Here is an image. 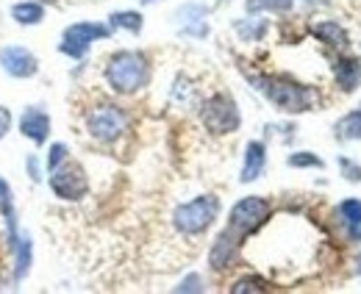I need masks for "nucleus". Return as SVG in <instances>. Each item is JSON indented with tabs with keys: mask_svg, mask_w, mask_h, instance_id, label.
<instances>
[{
	"mask_svg": "<svg viewBox=\"0 0 361 294\" xmlns=\"http://www.w3.org/2000/svg\"><path fill=\"white\" fill-rule=\"evenodd\" d=\"M106 81L120 94H134L147 84V61L136 50H120L106 64Z\"/></svg>",
	"mask_w": 361,
	"mask_h": 294,
	"instance_id": "obj_1",
	"label": "nucleus"
},
{
	"mask_svg": "<svg viewBox=\"0 0 361 294\" xmlns=\"http://www.w3.org/2000/svg\"><path fill=\"white\" fill-rule=\"evenodd\" d=\"M217 214H220V197L203 195V197H195L173 211V225L183 236H200L203 231H209L214 225Z\"/></svg>",
	"mask_w": 361,
	"mask_h": 294,
	"instance_id": "obj_2",
	"label": "nucleus"
},
{
	"mask_svg": "<svg viewBox=\"0 0 361 294\" xmlns=\"http://www.w3.org/2000/svg\"><path fill=\"white\" fill-rule=\"evenodd\" d=\"M270 216V203L264 197H242L233 209H231V216H228V228L226 233L231 239H236L242 245V239H247L253 231H259Z\"/></svg>",
	"mask_w": 361,
	"mask_h": 294,
	"instance_id": "obj_3",
	"label": "nucleus"
},
{
	"mask_svg": "<svg viewBox=\"0 0 361 294\" xmlns=\"http://www.w3.org/2000/svg\"><path fill=\"white\" fill-rule=\"evenodd\" d=\"M256 84L286 114H300V111H309L312 109V92L303 89V86L292 84V81H283V78H259Z\"/></svg>",
	"mask_w": 361,
	"mask_h": 294,
	"instance_id": "obj_4",
	"label": "nucleus"
},
{
	"mask_svg": "<svg viewBox=\"0 0 361 294\" xmlns=\"http://www.w3.org/2000/svg\"><path fill=\"white\" fill-rule=\"evenodd\" d=\"M200 120L203 125L209 128L212 133H233L242 117H239V109L233 103V97L228 94H214L203 103V111H200Z\"/></svg>",
	"mask_w": 361,
	"mask_h": 294,
	"instance_id": "obj_5",
	"label": "nucleus"
},
{
	"mask_svg": "<svg viewBox=\"0 0 361 294\" xmlns=\"http://www.w3.org/2000/svg\"><path fill=\"white\" fill-rule=\"evenodd\" d=\"M87 128H90V133L97 142H114V139H120L126 133L128 117H126L123 109L106 103V106H97L87 114Z\"/></svg>",
	"mask_w": 361,
	"mask_h": 294,
	"instance_id": "obj_6",
	"label": "nucleus"
},
{
	"mask_svg": "<svg viewBox=\"0 0 361 294\" xmlns=\"http://www.w3.org/2000/svg\"><path fill=\"white\" fill-rule=\"evenodd\" d=\"M50 189L61 200H81L87 195V189H90V180H87V172L78 164H73V161L64 164L61 161L50 175Z\"/></svg>",
	"mask_w": 361,
	"mask_h": 294,
	"instance_id": "obj_7",
	"label": "nucleus"
},
{
	"mask_svg": "<svg viewBox=\"0 0 361 294\" xmlns=\"http://www.w3.org/2000/svg\"><path fill=\"white\" fill-rule=\"evenodd\" d=\"M109 37V28L106 25H97V23H75L64 31L61 37V50L73 59H81L87 50H90L92 42L97 39H106Z\"/></svg>",
	"mask_w": 361,
	"mask_h": 294,
	"instance_id": "obj_8",
	"label": "nucleus"
},
{
	"mask_svg": "<svg viewBox=\"0 0 361 294\" xmlns=\"http://www.w3.org/2000/svg\"><path fill=\"white\" fill-rule=\"evenodd\" d=\"M0 64H3V70H6L8 75H14V78H31V75L39 70L37 56L28 53L25 47H17V44L0 50Z\"/></svg>",
	"mask_w": 361,
	"mask_h": 294,
	"instance_id": "obj_9",
	"label": "nucleus"
},
{
	"mask_svg": "<svg viewBox=\"0 0 361 294\" xmlns=\"http://www.w3.org/2000/svg\"><path fill=\"white\" fill-rule=\"evenodd\" d=\"M20 130H23V136H28L31 142L42 145L47 139V133H50V120H47L45 111L28 109V111L23 114V120H20Z\"/></svg>",
	"mask_w": 361,
	"mask_h": 294,
	"instance_id": "obj_10",
	"label": "nucleus"
},
{
	"mask_svg": "<svg viewBox=\"0 0 361 294\" xmlns=\"http://www.w3.org/2000/svg\"><path fill=\"white\" fill-rule=\"evenodd\" d=\"M264 164H267V150L262 142H250L247 150H245V167H242V183H250L256 180L262 172H264Z\"/></svg>",
	"mask_w": 361,
	"mask_h": 294,
	"instance_id": "obj_11",
	"label": "nucleus"
},
{
	"mask_svg": "<svg viewBox=\"0 0 361 294\" xmlns=\"http://www.w3.org/2000/svg\"><path fill=\"white\" fill-rule=\"evenodd\" d=\"M334 78H336V84L342 86L345 92H353V89H359L361 84V61L356 56H345V59H339L336 61V67H334Z\"/></svg>",
	"mask_w": 361,
	"mask_h": 294,
	"instance_id": "obj_12",
	"label": "nucleus"
},
{
	"mask_svg": "<svg viewBox=\"0 0 361 294\" xmlns=\"http://www.w3.org/2000/svg\"><path fill=\"white\" fill-rule=\"evenodd\" d=\"M236 250H239V242L231 239L226 231H223V233L217 236L214 247H212V255H209L212 267H214V269H228V267L233 264V258H236Z\"/></svg>",
	"mask_w": 361,
	"mask_h": 294,
	"instance_id": "obj_13",
	"label": "nucleus"
},
{
	"mask_svg": "<svg viewBox=\"0 0 361 294\" xmlns=\"http://www.w3.org/2000/svg\"><path fill=\"white\" fill-rule=\"evenodd\" d=\"M11 17H14L20 25H37V23H42L45 8H42L39 3H34V0H25V3H17V6L11 8Z\"/></svg>",
	"mask_w": 361,
	"mask_h": 294,
	"instance_id": "obj_14",
	"label": "nucleus"
},
{
	"mask_svg": "<svg viewBox=\"0 0 361 294\" xmlns=\"http://www.w3.org/2000/svg\"><path fill=\"white\" fill-rule=\"evenodd\" d=\"M336 139H342V142H356V139H361V109L345 114L336 123Z\"/></svg>",
	"mask_w": 361,
	"mask_h": 294,
	"instance_id": "obj_15",
	"label": "nucleus"
},
{
	"mask_svg": "<svg viewBox=\"0 0 361 294\" xmlns=\"http://www.w3.org/2000/svg\"><path fill=\"white\" fill-rule=\"evenodd\" d=\"M312 31H314V37H319L322 42L334 44V47H348V34L336 23H317Z\"/></svg>",
	"mask_w": 361,
	"mask_h": 294,
	"instance_id": "obj_16",
	"label": "nucleus"
},
{
	"mask_svg": "<svg viewBox=\"0 0 361 294\" xmlns=\"http://www.w3.org/2000/svg\"><path fill=\"white\" fill-rule=\"evenodd\" d=\"M111 25L136 34V31H142V14H136V11H117V14H111Z\"/></svg>",
	"mask_w": 361,
	"mask_h": 294,
	"instance_id": "obj_17",
	"label": "nucleus"
},
{
	"mask_svg": "<svg viewBox=\"0 0 361 294\" xmlns=\"http://www.w3.org/2000/svg\"><path fill=\"white\" fill-rule=\"evenodd\" d=\"M245 8L250 14H256V11H289L292 0H247Z\"/></svg>",
	"mask_w": 361,
	"mask_h": 294,
	"instance_id": "obj_18",
	"label": "nucleus"
},
{
	"mask_svg": "<svg viewBox=\"0 0 361 294\" xmlns=\"http://www.w3.org/2000/svg\"><path fill=\"white\" fill-rule=\"evenodd\" d=\"M339 216L350 225V228H361V200H345L339 206Z\"/></svg>",
	"mask_w": 361,
	"mask_h": 294,
	"instance_id": "obj_19",
	"label": "nucleus"
},
{
	"mask_svg": "<svg viewBox=\"0 0 361 294\" xmlns=\"http://www.w3.org/2000/svg\"><path fill=\"white\" fill-rule=\"evenodd\" d=\"M31 264V242L28 239H20V247H17V275L23 278L25 269Z\"/></svg>",
	"mask_w": 361,
	"mask_h": 294,
	"instance_id": "obj_20",
	"label": "nucleus"
},
{
	"mask_svg": "<svg viewBox=\"0 0 361 294\" xmlns=\"http://www.w3.org/2000/svg\"><path fill=\"white\" fill-rule=\"evenodd\" d=\"M267 286H264V281H259V278H242V281H236L233 286H231V292H264Z\"/></svg>",
	"mask_w": 361,
	"mask_h": 294,
	"instance_id": "obj_21",
	"label": "nucleus"
},
{
	"mask_svg": "<svg viewBox=\"0 0 361 294\" xmlns=\"http://www.w3.org/2000/svg\"><path fill=\"white\" fill-rule=\"evenodd\" d=\"M0 209H3L6 216H8V225L14 228V214H11V189H8V183H6V180H0Z\"/></svg>",
	"mask_w": 361,
	"mask_h": 294,
	"instance_id": "obj_22",
	"label": "nucleus"
},
{
	"mask_svg": "<svg viewBox=\"0 0 361 294\" xmlns=\"http://www.w3.org/2000/svg\"><path fill=\"white\" fill-rule=\"evenodd\" d=\"M289 164L292 167H322V161L312 156V153H295L292 159H289Z\"/></svg>",
	"mask_w": 361,
	"mask_h": 294,
	"instance_id": "obj_23",
	"label": "nucleus"
},
{
	"mask_svg": "<svg viewBox=\"0 0 361 294\" xmlns=\"http://www.w3.org/2000/svg\"><path fill=\"white\" fill-rule=\"evenodd\" d=\"M64 159H67V147H64V145H53V147H50V156H47V167H50V172L59 167Z\"/></svg>",
	"mask_w": 361,
	"mask_h": 294,
	"instance_id": "obj_24",
	"label": "nucleus"
},
{
	"mask_svg": "<svg viewBox=\"0 0 361 294\" xmlns=\"http://www.w3.org/2000/svg\"><path fill=\"white\" fill-rule=\"evenodd\" d=\"M339 164H342V172H345V178H348V180L359 183V180H361V167L356 164V161H348V159H342Z\"/></svg>",
	"mask_w": 361,
	"mask_h": 294,
	"instance_id": "obj_25",
	"label": "nucleus"
},
{
	"mask_svg": "<svg viewBox=\"0 0 361 294\" xmlns=\"http://www.w3.org/2000/svg\"><path fill=\"white\" fill-rule=\"evenodd\" d=\"M8 125H11V114H8V111H6L3 106H0V139L6 136V130H8Z\"/></svg>",
	"mask_w": 361,
	"mask_h": 294,
	"instance_id": "obj_26",
	"label": "nucleus"
},
{
	"mask_svg": "<svg viewBox=\"0 0 361 294\" xmlns=\"http://www.w3.org/2000/svg\"><path fill=\"white\" fill-rule=\"evenodd\" d=\"M303 3H312V6H319V3H331V0H303Z\"/></svg>",
	"mask_w": 361,
	"mask_h": 294,
	"instance_id": "obj_27",
	"label": "nucleus"
},
{
	"mask_svg": "<svg viewBox=\"0 0 361 294\" xmlns=\"http://www.w3.org/2000/svg\"><path fill=\"white\" fill-rule=\"evenodd\" d=\"M356 261H359V267H356V272H359V275H361V255H359V258H356Z\"/></svg>",
	"mask_w": 361,
	"mask_h": 294,
	"instance_id": "obj_28",
	"label": "nucleus"
},
{
	"mask_svg": "<svg viewBox=\"0 0 361 294\" xmlns=\"http://www.w3.org/2000/svg\"><path fill=\"white\" fill-rule=\"evenodd\" d=\"M142 3H156V0H142Z\"/></svg>",
	"mask_w": 361,
	"mask_h": 294,
	"instance_id": "obj_29",
	"label": "nucleus"
}]
</instances>
